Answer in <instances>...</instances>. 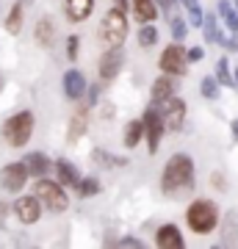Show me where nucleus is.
Segmentation results:
<instances>
[{
  "mask_svg": "<svg viewBox=\"0 0 238 249\" xmlns=\"http://www.w3.org/2000/svg\"><path fill=\"white\" fill-rule=\"evenodd\" d=\"M216 11H219V19L224 22L227 34L238 36V9H236V3H233V0H219Z\"/></svg>",
  "mask_w": 238,
  "mask_h": 249,
  "instance_id": "20",
  "label": "nucleus"
},
{
  "mask_svg": "<svg viewBox=\"0 0 238 249\" xmlns=\"http://www.w3.org/2000/svg\"><path fill=\"white\" fill-rule=\"evenodd\" d=\"M22 22H25V6L17 0V3L11 6L9 17H6V31H9V34H19V31H22Z\"/></svg>",
  "mask_w": 238,
  "mask_h": 249,
  "instance_id": "26",
  "label": "nucleus"
},
{
  "mask_svg": "<svg viewBox=\"0 0 238 249\" xmlns=\"http://www.w3.org/2000/svg\"><path fill=\"white\" fill-rule=\"evenodd\" d=\"M116 244H119V247H136V249L144 247V241H141V238H119Z\"/></svg>",
  "mask_w": 238,
  "mask_h": 249,
  "instance_id": "39",
  "label": "nucleus"
},
{
  "mask_svg": "<svg viewBox=\"0 0 238 249\" xmlns=\"http://www.w3.org/2000/svg\"><path fill=\"white\" fill-rule=\"evenodd\" d=\"M169 28H172V39H175V42H183L185 36H188V22H185L183 17H177V14L169 17Z\"/></svg>",
  "mask_w": 238,
  "mask_h": 249,
  "instance_id": "30",
  "label": "nucleus"
},
{
  "mask_svg": "<svg viewBox=\"0 0 238 249\" xmlns=\"http://www.w3.org/2000/svg\"><path fill=\"white\" fill-rule=\"evenodd\" d=\"M161 72L166 75H175V78H183L188 72V55H185V47H180V42H172V45L164 47V53L158 58Z\"/></svg>",
  "mask_w": 238,
  "mask_h": 249,
  "instance_id": "7",
  "label": "nucleus"
},
{
  "mask_svg": "<svg viewBox=\"0 0 238 249\" xmlns=\"http://www.w3.org/2000/svg\"><path fill=\"white\" fill-rule=\"evenodd\" d=\"M202 31H205V39H208V45H227L230 36L221 34L219 28V19H216V14H205V22H202Z\"/></svg>",
  "mask_w": 238,
  "mask_h": 249,
  "instance_id": "22",
  "label": "nucleus"
},
{
  "mask_svg": "<svg viewBox=\"0 0 238 249\" xmlns=\"http://www.w3.org/2000/svg\"><path fill=\"white\" fill-rule=\"evenodd\" d=\"M185 55H188V64H197V61H202V58H205V50H202V47H188Z\"/></svg>",
  "mask_w": 238,
  "mask_h": 249,
  "instance_id": "34",
  "label": "nucleus"
},
{
  "mask_svg": "<svg viewBox=\"0 0 238 249\" xmlns=\"http://www.w3.org/2000/svg\"><path fill=\"white\" fill-rule=\"evenodd\" d=\"M216 80H219L221 86H227V89L236 86V78H233V70H230L227 58H219V61H216Z\"/></svg>",
  "mask_w": 238,
  "mask_h": 249,
  "instance_id": "27",
  "label": "nucleus"
},
{
  "mask_svg": "<svg viewBox=\"0 0 238 249\" xmlns=\"http://www.w3.org/2000/svg\"><path fill=\"white\" fill-rule=\"evenodd\" d=\"M9 213H14V211H11V205L0 199V227H6V219H9Z\"/></svg>",
  "mask_w": 238,
  "mask_h": 249,
  "instance_id": "37",
  "label": "nucleus"
},
{
  "mask_svg": "<svg viewBox=\"0 0 238 249\" xmlns=\"http://www.w3.org/2000/svg\"><path fill=\"white\" fill-rule=\"evenodd\" d=\"M211 183H213V188L227 191V180H224V175H221V172H213V175H211Z\"/></svg>",
  "mask_w": 238,
  "mask_h": 249,
  "instance_id": "35",
  "label": "nucleus"
},
{
  "mask_svg": "<svg viewBox=\"0 0 238 249\" xmlns=\"http://www.w3.org/2000/svg\"><path fill=\"white\" fill-rule=\"evenodd\" d=\"M141 139H144V119H130V122L125 124V133H122V144L128 150L133 147H139Z\"/></svg>",
  "mask_w": 238,
  "mask_h": 249,
  "instance_id": "24",
  "label": "nucleus"
},
{
  "mask_svg": "<svg viewBox=\"0 0 238 249\" xmlns=\"http://www.w3.org/2000/svg\"><path fill=\"white\" fill-rule=\"evenodd\" d=\"M92 160H94L97 166H103V169H122V166H128V158L114 155V152L103 150V147H97V150L92 152Z\"/></svg>",
  "mask_w": 238,
  "mask_h": 249,
  "instance_id": "23",
  "label": "nucleus"
},
{
  "mask_svg": "<svg viewBox=\"0 0 238 249\" xmlns=\"http://www.w3.org/2000/svg\"><path fill=\"white\" fill-rule=\"evenodd\" d=\"M158 3V9L164 11V14H169L172 17V11H175V6H177V0H155Z\"/></svg>",
  "mask_w": 238,
  "mask_h": 249,
  "instance_id": "36",
  "label": "nucleus"
},
{
  "mask_svg": "<svg viewBox=\"0 0 238 249\" xmlns=\"http://www.w3.org/2000/svg\"><path fill=\"white\" fill-rule=\"evenodd\" d=\"M28 178H31V175H28L25 160H11V163H6V166L0 169V188H3L6 194H19V191L25 188Z\"/></svg>",
  "mask_w": 238,
  "mask_h": 249,
  "instance_id": "8",
  "label": "nucleus"
},
{
  "mask_svg": "<svg viewBox=\"0 0 238 249\" xmlns=\"http://www.w3.org/2000/svg\"><path fill=\"white\" fill-rule=\"evenodd\" d=\"M100 194V180L97 178H80L78 196H97Z\"/></svg>",
  "mask_w": 238,
  "mask_h": 249,
  "instance_id": "31",
  "label": "nucleus"
},
{
  "mask_svg": "<svg viewBox=\"0 0 238 249\" xmlns=\"http://www.w3.org/2000/svg\"><path fill=\"white\" fill-rule=\"evenodd\" d=\"M180 3H183L185 9H191V6H197V3H200V0H180Z\"/></svg>",
  "mask_w": 238,
  "mask_h": 249,
  "instance_id": "42",
  "label": "nucleus"
},
{
  "mask_svg": "<svg viewBox=\"0 0 238 249\" xmlns=\"http://www.w3.org/2000/svg\"><path fill=\"white\" fill-rule=\"evenodd\" d=\"M161 116H164V124H166V130H183L185 124V114H188V108H185V100L180 97H169L164 100L158 106Z\"/></svg>",
  "mask_w": 238,
  "mask_h": 249,
  "instance_id": "10",
  "label": "nucleus"
},
{
  "mask_svg": "<svg viewBox=\"0 0 238 249\" xmlns=\"http://www.w3.org/2000/svg\"><path fill=\"white\" fill-rule=\"evenodd\" d=\"M230 133H233V139H238V116L233 119V124H230Z\"/></svg>",
  "mask_w": 238,
  "mask_h": 249,
  "instance_id": "41",
  "label": "nucleus"
},
{
  "mask_svg": "<svg viewBox=\"0 0 238 249\" xmlns=\"http://www.w3.org/2000/svg\"><path fill=\"white\" fill-rule=\"evenodd\" d=\"M188 11V22L194 28H202V22H205V14H202V6L197 3V6H191V9H185Z\"/></svg>",
  "mask_w": 238,
  "mask_h": 249,
  "instance_id": "33",
  "label": "nucleus"
},
{
  "mask_svg": "<svg viewBox=\"0 0 238 249\" xmlns=\"http://www.w3.org/2000/svg\"><path fill=\"white\" fill-rule=\"evenodd\" d=\"M144 139H147V152L150 155H155V152L161 150V139H164V133H166V124H164V116H161L158 106H150L147 111H144Z\"/></svg>",
  "mask_w": 238,
  "mask_h": 249,
  "instance_id": "6",
  "label": "nucleus"
},
{
  "mask_svg": "<svg viewBox=\"0 0 238 249\" xmlns=\"http://www.w3.org/2000/svg\"><path fill=\"white\" fill-rule=\"evenodd\" d=\"M175 89H177V83H175V75H161V78L152 80V89H150V100H152V106H161L164 100L169 97H175Z\"/></svg>",
  "mask_w": 238,
  "mask_h": 249,
  "instance_id": "13",
  "label": "nucleus"
},
{
  "mask_svg": "<svg viewBox=\"0 0 238 249\" xmlns=\"http://www.w3.org/2000/svg\"><path fill=\"white\" fill-rule=\"evenodd\" d=\"M161 188L166 196H177L183 191L194 188V158L185 152H175L166 160V166L161 172Z\"/></svg>",
  "mask_w": 238,
  "mask_h": 249,
  "instance_id": "1",
  "label": "nucleus"
},
{
  "mask_svg": "<svg viewBox=\"0 0 238 249\" xmlns=\"http://www.w3.org/2000/svg\"><path fill=\"white\" fill-rule=\"evenodd\" d=\"M116 3V9H122V11H130V0H114Z\"/></svg>",
  "mask_w": 238,
  "mask_h": 249,
  "instance_id": "40",
  "label": "nucleus"
},
{
  "mask_svg": "<svg viewBox=\"0 0 238 249\" xmlns=\"http://www.w3.org/2000/svg\"><path fill=\"white\" fill-rule=\"evenodd\" d=\"M61 86H64V94H67V100H80L83 94H86V89H89V83H86V78H83V72H78V70L64 72Z\"/></svg>",
  "mask_w": 238,
  "mask_h": 249,
  "instance_id": "14",
  "label": "nucleus"
},
{
  "mask_svg": "<svg viewBox=\"0 0 238 249\" xmlns=\"http://www.w3.org/2000/svg\"><path fill=\"white\" fill-rule=\"evenodd\" d=\"M53 169H55V178H58V183H61L64 188H78L80 175H78V166H75L72 160L58 158V160L53 163Z\"/></svg>",
  "mask_w": 238,
  "mask_h": 249,
  "instance_id": "17",
  "label": "nucleus"
},
{
  "mask_svg": "<svg viewBox=\"0 0 238 249\" xmlns=\"http://www.w3.org/2000/svg\"><path fill=\"white\" fill-rule=\"evenodd\" d=\"M67 58H70V61H78V55H80V36H67Z\"/></svg>",
  "mask_w": 238,
  "mask_h": 249,
  "instance_id": "32",
  "label": "nucleus"
},
{
  "mask_svg": "<svg viewBox=\"0 0 238 249\" xmlns=\"http://www.w3.org/2000/svg\"><path fill=\"white\" fill-rule=\"evenodd\" d=\"M130 11L133 17H136V22H155V17L161 14L158 3L155 0H130Z\"/></svg>",
  "mask_w": 238,
  "mask_h": 249,
  "instance_id": "19",
  "label": "nucleus"
},
{
  "mask_svg": "<svg viewBox=\"0 0 238 249\" xmlns=\"http://www.w3.org/2000/svg\"><path fill=\"white\" fill-rule=\"evenodd\" d=\"M139 47H152L155 42H158V28L152 25V22H144V25L139 28Z\"/></svg>",
  "mask_w": 238,
  "mask_h": 249,
  "instance_id": "28",
  "label": "nucleus"
},
{
  "mask_svg": "<svg viewBox=\"0 0 238 249\" xmlns=\"http://www.w3.org/2000/svg\"><path fill=\"white\" fill-rule=\"evenodd\" d=\"M34 39L36 45L42 47H53L55 45V22L50 17H42L39 22L34 25Z\"/></svg>",
  "mask_w": 238,
  "mask_h": 249,
  "instance_id": "21",
  "label": "nucleus"
},
{
  "mask_svg": "<svg viewBox=\"0 0 238 249\" xmlns=\"http://www.w3.org/2000/svg\"><path fill=\"white\" fill-rule=\"evenodd\" d=\"M34 194L39 196V202H42L44 211H50V213H64L70 208V196H67V191H64V186L58 180L36 178Z\"/></svg>",
  "mask_w": 238,
  "mask_h": 249,
  "instance_id": "5",
  "label": "nucleus"
},
{
  "mask_svg": "<svg viewBox=\"0 0 238 249\" xmlns=\"http://www.w3.org/2000/svg\"><path fill=\"white\" fill-rule=\"evenodd\" d=\"M55 160H50L47 152H28L25 155V166L31 178H47V172L53 169Z\"/></svg>",
  "mask_w": 238,
  "mask_h": 249,
  "instance_id": "16",
  "label": "nucleus"
},
{
  "mask_svg": "<svg viewBox=\"0 0 238 249\" xmlns=\"http://www.w3.org/2000/svg\"><path fill=\"white\" fill-rule=\"evenodd\" d=\"M34 114L31 111H17V114H11L3 127H0V136H3V142L9 144V147H25L31 142V136H34Z\"/></svg>",
  "mask_w": 238,
  "mask_h": 249,
  "instance_id": "4",
  "label": "nucleus"
},
{
  "mask_svg": "<svg viewBox=\"0 0 238 249\" xmlns=\"http://www.w3.org/2000/svg\"><path fill=\"white\" fill-rule=\"evenodd\" d=\"M86 94H89V100H86L89 106H97V103H100V86H89Z\"/></svg>",
  "mask_w": 238,
  "mask_h": 249,
  "instance_id": "38",
  "label": "nucleus"
},
{
  "mask_svg": "<svg viewBox=\"0 0 238 249\" xmlns=\"http://www.w3.org/2000/svg\"><path fill=\"white\" fill-rule=\"evenodd\" d=\"M219 232H221V247L238 244V213L236 211H227L219 219Z\"/></svg>",
  "mask_w": 238,
  "mask_h": 249,
  "instance_id": "18",
  "label": "nucleus"
},
{
  "mask_svg": "<svg viewBox=\"0 0 238 249\" xmlns=\"http://www.w3.org/2000/svg\"><path fill=\"white\" fill-rule=\"evenodd\" d=\"M155 247L158 249H183L185 241H183V232L177 224H161L158 232H155Z\"/></svg>",
  "mask_w": 238,
  "mask_h": 249,
  "instance_id": "12",
  "label": "nucleus"
},
{
  "mask_svg": "<svg viewBox=\"0 0 238 249\" xmlns=\"http://www.w3.org/2000/svg\"><path fill=\"white\" fill-rule=\"evenodd\" d=\"M219 89H221V83L216 80V75H208V78H202V83H200V94H202L205 100H219Z\"/></svg>",
  "mask_w": 238,
  "mask_h": 249,
  "instance_id": "29",
  "label": "nucleus"
},
{
  "mask_svg": "<svg viewBox=\"0 0 238 249\" xmlns=\"http://www.w3.org/2000/svg\"><path fill=\"white\" fill-rule=\"evenodd\" d=\"M219 205L213 199H194V202L185 208V224L188 230L197 235H208L219 227Z\"/></svg>",
  "mask_w": 238,
  "mask_h": 249,
  "instance_id": "2",
  "label": "nucleus"
},
{
  "mask_svg": "<svg viewBox=\"0 0 238 249\" xmlns=\"http://www.w3.org/2000/svg\"><path fill=\"white\" fill-rule=\"evenodd\" d=\"M122 67H125V50L122 47H108L97 64V72L103 80H114L122 72Z\"/></svg>",
  "mask_w": 238,
  "mask_h": 249,
  "instance_id": "11",
  "label": "nucleus"
},
{
  "mask_svg": "<svg viewBox=\"0 0 238 249\" xmlns=\"http://www.w3.org/2000/svg\"><path fill=\"white\" fill-rule=\"evenodd\" d=\"M11 211H14V216L19 219V224H36L39 219H42V202H39V196L36 194H22L14 199V205H11Z\"/></svg>",
  "mask_w": 238,
  "mask_h": 249,
  "instance_id": "9",
  "label": "nucleus"
},
{
  "mask_svg": "<svg viewBox=\"0 0 238 249\" xmlns=\"http://www.w3.org/2000/svg\"><path fill=\"white\" fill-rule=\"evenodd\" d=\"M128 11L122 9H108L106 17L100 19V28H97V39L103 42L106 47H122L125 39H128Z\"/></svg>",
  "mask_w": 238,
  "mask_h": 249,
  "instance_id": "3",
  "label": "nucleus"
},
{
  "mask_svg": "<svg viewBox=\"0 0 238 249\" xmlns=\"http://www.w3.org/2000/svg\"><path fill=\"white\" fill-rule=\"evenodd\" d=\"M94 11V0H64V14L70 22H86Z\"/></svg>",
  "mask_w": 238,
  "mask_h": 249,
  "instance_id": "15",
  "label": "nucleus"
},
{
  "mask_svg": "<svg viewBox=\"0 0 238 249\" xmlns=\"http://www.w3.org/2000/svg\"><path fill=\"white\" fill-rule=\"evenodd\" d=\"M0 91H3V78H0Z\"/></svg>",
  "mask_w": 238,
  "mask_h": 249,
  "instance_id": "43",
  "label": "nucleus"
},
{
  "mask_svg": "<svg viewBox=\"0 0 238 249\" xmlns=\"http://www.w3.org/2000/svg\"><path fill=\"white\" fill-rule=\"evenodd\" d=\"M86 130H89V119H86V111L80 108L78 114L70 119V130H67V139H70L72 144L78 142L80 136H86Z\"/></svg>",
  "mask_w": 238,
  "mask_h": 249,
  "instance_id": "25",
  "label": "nucleus"
}]
</instances>
